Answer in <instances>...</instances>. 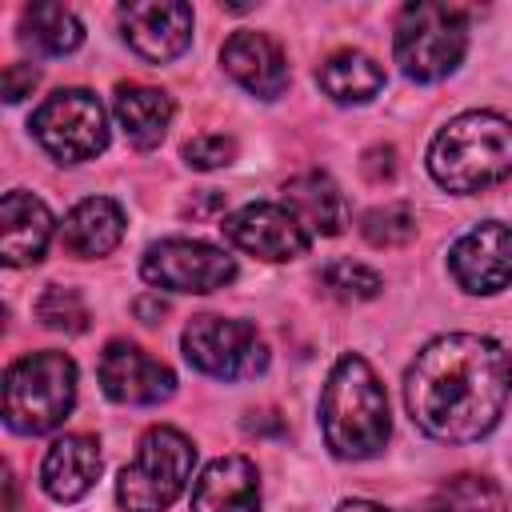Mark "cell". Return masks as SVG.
Here are the masks:
<instances>
[{
  "mask_svg": "<svg viewBox=\"0 0 512 512\" xmlns=\"http://www.w3.org/2000/svg\"><path fill=\"white\" fill-rule=\"evenodd\" d=\"M512 396V356L476 332H448L424 344L404 376L412 424L444 444L488 436Z\"/></svg>",
  "mask_w": 512,
  "mask_h": 512,
  "instance_id": "cell-1",
  "label": "cell"
},
{
  "mask_svg": "<svg viewBox=\"0 0 512 512\" xmlns=\"http://www.w3.org/2000/svg\"><path fill=\"white\" fill-rule=\"evenodd\" d=\"M320 432L340 460H368L388 444V396L364 356L348 352L332 364L320 392Z\"/></svg>",
  "mask_w": 512,
  "mask_h": 512,
  "instance_id": "cell-2",
  "label": "cell"
},
{
  "mask_svg": "<svg viewBox=\"0 0 512 512\" xmlns=\"http://www.w3.org/2000/svg\"><path fill=\"white\" fill-rule=\"evenodd\" d=\"M428 172L440 188L460 196L512 180V120L500 112L452 116L428 144Z\"/></svg>",
  "mask_w": 512,
  "mask_h": 512,
  "instance_id": "cell-3",
  "label": "cell"
},
{
  "mask_svg": "<svg viewBox=\"0 0 512 512\" xmlns=\"http://www.w3.org/2000/svg\"><path fill=\"white\" fill-rule=\"evenodd\" d=\"M76 404V364L64 352H28L4 372V424L20 436L56 432Z\"/></svg>",
  "mask_w": 512,
  "mask_h": 512,
  "instance_id": "cell-4",
  "label": "cell"
},
{
  "mask_svg": "<svg viewBox=\"0 0 512 512\" xmlns=\"http://www.w3.org/2000/svg\"><path fill=\"white\" fill-rule=\"evenodd\" d=\"M468 48V20L452 4H404L392 32V56L408 80L432 84L460 68Z\"/></svg>",
  "mask_w": 512,
  "mask_h": 512,
  "instance_id": "cell-5",
  "label": "cell"
},
{
  "mask_svg": "<svg viewBox=\"0 0 512 512\" xmlns=\"http://www.w3.org/2000/svg\"><path fill=\"white\" fill-rule=\"evenodd\" d=\"M196 464V448L184 432L156 424L140 436L132 464L116 480V500L124 512H168Z\"/></svg>",
  "mask_w": 512,
  "mask_h": 512,
  "instance_id": "cell-6",
  "label": "cell"
},
{
  "mask_svg": "<svg viewBox=\"0 0 512 512\" xmlns=\"http://www.w3.org/2000/svg\"><path fill=\"white\" fill-rule=\"evenodd\" d=\"M36 144L60 160V164H80L92 160L108 148V116L104 104L84 92V88H60L52 92L28 120Z\"/></svg>",
  "mask_w": 512,
  "mask_h": 512,
  "instance_id": "cell-7",
  "label": "cell"
},
{
  "mask_svg": "<svg viewBox=\"0 0 512 512\" xmlns=\"http://www.w3.org/2000/svg\"><path fill=\"white\" fill-rule=\"evenodd\" d=\"M180 344L184 360L212 380H248L268 368V348L248 320L192 316Z\"/></svg>",
  "mask_w": 512,
  "mask_h": 512,
  "instance_id": "cell-8",
  "label": "cell"
},
{
  "mask_svg": "<svg viewBox=\"0 0 512 512\" xmlns=\"http://www.w3.org/2000/svg\"><path fill=\"white\" fill-rule=\"evenodd\" d=\"M140 276L164 292H216L236 280V260L204 240H156L140 256Z\"/></svg>",
  "mask_w": 512,
  "mask_h": 512,
  "instance_id": "cell-9",
  "label": "cell"
},
{
  "mask_svg": "<svg viewBox=\"0 0 512 512\" xmlns=\"http://www.w3.org/2000/svg\"><path fill=\"white\" fill-rule=\"evenodd\" d=\"M452 280L464 292L488 296L512 284V224L484 220L448 248Z\"/></svg>",
  "mask_w": 512,
  "mask_h": 512,
  "instance_id": "cell-10",
  "label": "cell"
},
{
  "mask_svg": "<svg viewBox=\"0 0 512 512\" xmlns=\"http://www.w3.org/2000/svg\"><path fill=\"white\" fill-rule=\"evenodd\" d=\"M120 32L124 44L148 60V64H168L188 52L192 44V8L180 0H140L120 8Z\"/></svg>",
  "mask_w": 512,
  "mask_h": 512,
  "instance_id": "cell-11",
  "label": "cell"
},
{
  "mask_svg": "<svg viewBox=\"0 0 512 512\" xmlns=\"http://www.w3.org/2000/svg\"><path fill=\"white\" fill-rule=\"evenodd\" d=\"M224 236L232 248L260 256V260H296L308 252L312 236L304 232V224L284 208V204H244L232 216H224Z\"/></svg>",
  "mask_w": 512,
  "mask_h": 512,
  "instance_id": "cell-12",
  "label": "cell"
},
{
  "mask_svg": "<svg viewBox=\"0 0 512 512\" xmlns=\"http://www.w3.org/2000/svg\"><path fill=\"white\" fill-rule=\"evenodd\" d=\"M100 388L116 404H160L176 392V372L140 344L112 340L100 356Z\"/></svg>",
  "mask_w": 512,
  "mask_h": 512,
  "instance_id": "cell-13",
  "label": "cell"
},
{
  "mask_svg": "<svg viewBox=\"0 0 512 512\" xmlns=\"http://www.w3.org/2000/svg\"><path fill=\"white\" fill-rule=\"evenodd\" d=\"M220 64L240 88L260 100H276L288 88V60L280 44L264 32H232L220 48Z\"/></svg>",
  "mask_w": 512,
  "mask_h": 512,
  "instance_id": "cell-14",
  "label": "cell"
},
{
  "mask_svg": "<svg viewBox=\"0 0 512 512\" xmlns=\"http://www.w3.org/2000/svg\"><path fill=\"white\" fill-rule=\"evenodd\" d=\"M52 240V212L40 196L32 192H4L0 200V244H4V264L12 268H24V264H36L44 256Z\"/></svg>",
  "mask_w": 512,
  "mask_h": 512,
  "instance_id": "cell-15",
  "label": "cell"
},
{
  "mask_svg": "<svg viewBox=\"0 0 512 512\" xmlns=\"http://www.w3.org/2000/svg\"><path fill=\"white\" fill-rule=\"evenodd\" d=\"M100 468H104L100 444L92 436H84V432H72V436H60L48 448V456L40 464V484H44V492L52 500L72 504V500L92 492V484L100 480Z\"/></svg>",
  "mask_w": 512,
  "mask_h": 512,
  "instance_id": "cell-16",
  "label": "cell"
},
{
  "mask_svg": "<svg viewBox=\"0 0 512 512\" xmlns=\"http://www.w3.org/2000/svg\"><path fill=\"white\" fill-rule=\"evenodd\" d=\"M192 512H260L256 464L244 456L212 460L192 488Z\"/></svg>",
  "mask_w": 512,
  "mask_h": 512,
  "instance_id": "cell-17",
  "label": "cell"
},
{
  "mask_svg": "<svg viewBox=\"0 0 512 512\" xmlns=\"http://www.w3.org/2000/svg\"><path fill=\"white\" fill-rule=\"evenodd\" d=\"M284 208L304 224V232L312 236H336L348 224V204L344 192L336 188L332 176L324 172H300L284 184Z\"/></svg>",
  "mask_w": 512,
  "mask_h": 512,
  "instance_id": "cell-18",
  "label": "cell"
},
{
  "mask_svg": "<svg viewBox=\"0 0 512 512\" xmlns=\"http://www.w3.org/2000/svg\"><path fill=\"white\" fill-rule=\"evenodd\" d=\"M124 236V212L116 200L108 196H88L80 200L64 224H60V244L80 256V260H96V256H108Z\"/></svg>",
  "mask_w": 512,
  "mask_h": 512,
  "instance_id": "cell-19",
  "label": "cell"
},
{
  "mask_svg": "<svg viewBox=\"0 0 512 512\" xmlns=\"http://www.w3.org/2000/svg\"><path fill=\"white\" fill-rule=\"evenodd\" d=\"M112 112L136 148H156L172 124V96L148 84H120L112 96Z\"/></svg>",
  "mask_w": 512,
  "mask_h": 512,
  "instance_id": "cell-20",
  "label": "cell"
},
{
  "mask_svg": "<svg viewBox=\"0 0 512 512\" xmlns=\"http://www.w3.org/2000/svg\"><path fill=\"white\" fill-rule=\"evenodd\" d=\"M316 84L336 104H364L384 88V68L356 48H340L316 68Z\"/></svg>",
  "mask_w": 512,
  "mask_h": 512,
  "instance_id": "cell-21",
  "label": "cell"
},
{
  "mask_svg": "<svg viewBox=\"0 0 512 512\" xmlns=\"http://www.w3.org/2000/svg\"><path fill=\"white\" fill-rule=\"evenodd\" d=\"M24 40L48 56H68L84 44V24L64 4H32L24 8Z\"/></svg>",
  "mask_w": 512,
  "mask_h": 512,
  "instance_id": "cell-22",
  "label": "cell"
},
{
  "mask_svg": "<svg viewBox=\"0 0 512 512\" xmlns=\"http://www.w3.org/2000/svg\"><path fill=\"white\" fill-rule=\"evenodd\" d=\"M432 512H508V492L492 476L460 472L440 484Z\"/></svg>",
  "mask_w": 512,
  "mask_h": 512,
  "instance_id": "cell-23",
  "label": "cell"
},
{
  "mask_svg": "<svg viewBox=\"0 0 512 512\" xmlns=\"http://www.w3.org/2000/svg\"><path fill=\"white\" fill-rule=\"evenodd\" d=\"M320 288H324L332 300L360 304V300L380 296L384 280H380V272H372L368 264H356V260H332V264H324V272H320Z\"/></svg>",
  "mask_w": 512,
  "mask_h": 512,
  "instance_id": "cell-24",
  "label": "cell"
},
{
  "mask_svg": "<svg viewBox=\"0 0 512 512\" xmlns=\"http://www.w3.org/2000/svg\"><path fill=\"white\" fill-rule=\"evenodd\" d=\"M360 236L372 248H400L416 236V212L408 204H380L360 216Z\"/></svg>",
  "mask_w": 512,
  "mask_h": 512,
  "instance_id": "cell-25",
  "label": "cell"
},
{
  "mask_svg": "<svg viewBox=\"0 0 512 512\" xmlns=\"http://www.w3.org/2000/svg\"><path fill=\"white\" fill-rule=\"evenodd\" d=\"M36 316L44 328L52 332H64V336H80L88 328V308L80 300L76 288H64V284H48L44 296L36 300Z\"/></svg>",
  "mask_w": 512,
  "mask_h": 512,
  "instance_id": "cell-26",
  "label": "cell"
},
{
  "mask_svg": "<svg viewBox=\"0 0 512 512\" xmlns=\"http://www.w3.org/2000/svg\"><path fill=\"white\" fill-rule=\"evenodd\" d=\"M232 160H236V140L224 136V132H208V136H196V140L184 144V164L188 168L208 172V168H224Z\"/></svg>",
  "mask_w": 512,
  "mask_h": 512,
  "instance_id": "cell-27",
  "label": "cell"
},
{
  "mask_svg": "<svg viewBox=\"0 0 512 512\" xmlns=\"http://www.w3.org/2000/svg\"><path fill=\"white\" fill-rule=\"evenodd\" d=\"M40 84V72L32 64H8L4 76H0V92L8 104H20L24 96H32V88Z\"/></svg>",
  "mask_w": 512,
  "mask_h": 512,
  "instance_id": "cell-28",
  "label": "cell"
},
{
  "mask_svg": "<svg viewBox=\"0 0 512 512\" xmlns=\"http://www.w3.org/2000/svg\"><path fill=\"white\" fill-rule=\"evenodd\" d=\"M396 168H400V164H396V148H392V144H376V148H368L364 160H360V172H364V180H372V184L392 180Z\"/></svg>",
  "mask_w": 512,
  "mask_h": 512,
  "instance_id": "cell-29",
  "label": "cell"
},
{
  "mask_svg": "<svg viewBox=\"0 0 512 512\" xmlns=\"http://www.w3.org/2000/svg\"><path fill=\"white\" fill-rule=\"evenodd\" d=\"M244 432H252V436H264V432L284 436V420H280V412H272V408H264V412H248V416H244Z\"/></svg>",
  "mask_w": 512,
  "mask_h": 512,
  "instance_id": "cell-30",
  "label": "cell"
},
{
  "mask_svg": "<svg viewBox=\"0 0 512 512\" xmlns=\"http://www.w3.org/2000/svg\"><path fill=\"white\" fill-rule=\"evenodd\" d=\"M136 312L144 316V324H156V320L164 316V304H160L156 296H140V300H136Z\"/></svg>",
  "mask_w": 512,
  "mask_h": 512,
  "instance_id": "cell-31",
  "label": "cell"
},
{
  "mask_svg": "<svg viewBox=\"0 0 512 512\" xmlns=\"http://www.w3.org/2000/svg\"><path fill=\"white\" fill-rule=\"evenodd\" d=\"M336 512H392V508H384V504H372V500H344Z\"/></svg>",
  "mask_w": 512,
  "mask_h": 512,
  "instance_id": "cell-32",
  "label": "cell"
}]
</instances>
